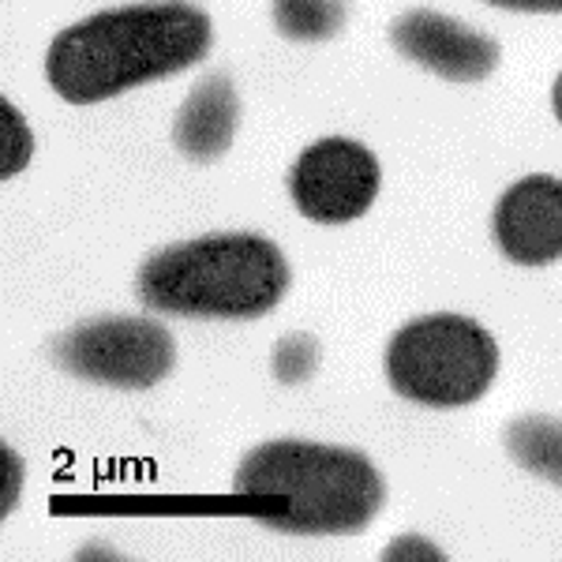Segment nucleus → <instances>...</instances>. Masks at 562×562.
Here are the masks:
<instances>
[{
  "label": "nucleus",
  "instance_id": "1",
  "mask_svg": "<svg viewBox=\"0 0 562 562\" xmlns=\"http://www.w3.org/2000/svg\"><path fill=\"white\" fill-rule=\"evenodd\" d=\"M211 49L214 20L199 4L139 0L57 31L45 49V83L68 105H102L203 65Z\"/></svg>",
  "mask_w": 562,
  "mask_h": 562
},
{
  "label": "nucleus",
  "instance_id": "2",
  "mask_svg": "<svg viewBox=\"0 0 562 562\" xmlns=\"http://www.w3.org/2000/svg\"><path fill=\"white\" fill-rule=\"evenodd\" d=\"M233 492L251 518L289 537H352L386 503V480L360 450L312 439H270L240 458Z\"/></svg>",
  "mask_w": 562,
  "mask_h": 562
},
{
  "label": "nucleus",
  "instance_id": "3",
  "mask_svg": "<svg viewBox=\"0 0 562 562\" xmlns=\"http://www.w3.org/2000/svg\"><path fill=\"white\" fill-rule=\"evenodd\" d=\"M285 251L259 233H206L143 259L135 296L154 315L251 323L289 293Z\"/></svg>",
  "mask_w": 562,
  "mask_h": 562
},
{
  "label": "nucleus",
  "instance_id": "4",
  "mask_svg": "<svg viewBox=\"0 0 562 562\" xmlns=\"http://www.w3.org/2000/svg\"><path fill=\"white\" fill-rule=\"evenodd\" d=\"M383 371L390 390L405 402L424 409H465L495 383L498 341L473 315H416L386 341Z\"/></svg>",
  "mask_w": 562,
  "mask_h": 562
},
{
  "label": "nucleus",
  "instance_id": "5",
  "mask_svg": "<svg viewBox=\"0 0 562 562\" xmlns=\"http://www.w3.org/2000/svg\"><path fill=\"white\" fill-rule=\"evenodd\" d=\"M53 364L68 375L113 390H150L173 371L177 341L158 319L98 315L49 341Z\"/></svg>",
  "mask_w": 562,
  "mask_h": 562
},
{
  "label": "nucleus",
  "instance_id": "6",
  "mask_svg": "<svg viewBox=\"0 0 562 562\" xmlns=\"http://www.w3.org/2000/svg\"><path fill=\"white\" fill-rule=\"evenodd\" d=\"M383 184L379 158L360 139L323 135L296 154L285 188L296 214L315 225H346L371 211Z\"/></svg>",
  "mask_w": 562,
  "mask_h": 562
},
{
  "label": "nucleus",
  "instance_id": "7",
  "mask_svg": "<svg viewBox=\"0 0 562 562\" xmlns=\"http://www.w3.org/2000/svg\"><path fill=\"white\" fill-rule=\"evenodd\" d=\"M390 45L416 68L447 83H484L503 60V49L492 34L435 8H413L397 15L390 23Z\"/></svg>",
  "mask_w": 562,
  "mask_h": 562
},
{
  "label": "nucleus",
  "instance_id": "8",
  "mask_svg": "<svg viewBox=\"0 0 562 562\" xmlns=\"http://www.w3.org/2000/svg\"><path fill=\"white\" fill-rule=\"evenodd\" d=\"M492 240L514 267H551L562 259V180L529 173L498 195Z\"/></svg>",
  "mask_w": 562,
  "mask_h": 562
},
{
  "label": "nucleus",
  "instance_id": "9",
  "mask_svg": "<svg viewBox=\"0 0 562 562\" xmlns=\"http://www.w3.org/2000/svg\"><path fill=\"white\" fill-rule=\"evenodd\" d=\"M240 128V94L229 76H206L188 90L173 116V147L195 166H211L233 147Z\"/></svg>",
  "mask_w": 562,
  "mask_h": 562
},
{
  "label": "nucleus",
  "instance_id": "10",
  "mask_svg": "<svg viewBox=\"0 0 562 562\" xmlns=\"http://www.w3.org/2000/svg\"><path fill=\"white\" fill-rule=\"evenodd\" d=\"M506 454H510L525 473L548 480V484L562 487V420L529 413L506 424L503 431Z\"/></svg>",
  "mask_w": 562,
  "mask_h": 562
},
{
  "label": "nucleus",
  "instance_id": "11",
  "mask_svg": "<svg viewBox=\"0 0 562 562\" xmlns=\"http://www.w3.org/2000/svg\"><path fill=\"white\" fill-rule=\"evenodd\" d=\"M274 26L289 42H330L346 26V0H274L270 4Z\"/></svg>",
  "mask_w": 562,
  "mask_h": 562
},
{
  "label": "nucleus",
  "instance_id": "12",
  "mask_svg": "<svg viewBox=\"0 0 562 562\" xmlns=\"http://www.w3.org/2000/svg\"><path fill=\"white\" fill-rule=\"evenodd\" d=\"M34 158V128L26 124L20 105L0 98V177H20Z\"/></svg>",
  "mask_w": 562,
  "mask_h": 562
},
{
  "label": "nucleus",
  "instance_id": "13",
  "mask_svg": "<svg viewBox=\"0 0 562 562\" xmlns=\"http://www.w3.org/2000/svg\"><path fill=\"white\" fill-rule=\"evenodd\" d=\"M315 364H319V341L312 334H285V338L274 346V357H270V368H274V379L285 386L307 383L312 379Z\"/></svg>",
  "mask_w": 562,
  "mask_h": 562
},
{
  "label": "nucleus",
  "instance_id": "14",
  "mask_svg": "<svg viewBox=\"0 0 562 562\" xmlns=\"http://www.w3.org/2000/svg\"><path fill=\"white\" fill-rule=\"evenodd\" d=\"M0 518L20 506V495H23V484H26V461L20 458V450L12 447H0Z\"/></svg>",
  "mask_w": 562,
  "mask_h": 562
},
{
  "label": "nucleus",
  "instance_id": "15",
  "mask_svg": "<svg viewBox=\"0 0 562 562\" xmlns=\"http://www.w3.org/2000/svg\"><path fill=\"white\" fill-rule=\"evenodd\" d=\"M383 559L386 562H416V559H431V562H439V559H447V551L439 548V543H431L428 537H420V532H405V537H397V540H390L386 548H383Z\"/></svg>",
  "mask_w": 562,
  "mask_h": 562
},
{
  "label": "nucleus",
  "instance_id": "16",
  "mask_svg": "<svg viewBox=\"0 0 562 562\" xmlns=\"http://www.w3.org/2000/svg\"><path fill=\"white\" fill-rule=\"evenodd\" d=\"M484 4L518 15H562V0H484Z\"/></svg>",
  "mask_w": 562,
  "mask_h": 562
},
{
  "label": "nucleus",
  "instance_id": "17",
  "mask_svg": "<svg viewBox=\"0 0 562 562\" xmlns=\"http://www.w3.org/2000/svg\"><path fill=\"white\" fill-rule=\"evenodd\" d=\"M76 559H121L113 548H105V543H87V548L76 551Z\"/></svg>",
  "mask_w": 562,
  "mask_h": 562
},
{
  "label": "nucleus",
  "instance_id": "18",
  "mask_svg": "<svg viewBox=\"0 0 562 562\" xmlns=\"http://www.w3.org/2000/svg\"><path fill=\"white\" fill-rule=\"evenodd\" d=\"M551 113H555V121L562 124V71L555 76V83H551Z\"/></svg>",
  "mask_w": 562,
  "mask_h": 562
}]
</instances>
